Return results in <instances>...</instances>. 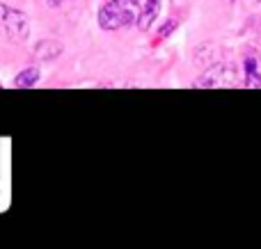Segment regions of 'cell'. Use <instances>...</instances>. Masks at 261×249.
Masks as SVG:
<instances>
[{"mask_svg": "<svg viewBox=\"0 0 261 249\" xmlns=\"http://www.w3.org/2000/svg\"><path fill=\"white\" fill-rule=\"evenodd\" d=\"M140 0H106L99 9V27L101 30H122V27L138 25Z\"/></svg>", "mask_w": 261, "mask_h": 249, "instance_id": "cell-1", "label": "cell"}, {"mask_svg": "<svg viewBox=\"0 0 261 249\" xmlns=\"http://www.w3.org/2000/svg\"><path fill=\"white\" fill-rule=\"evenodd\" d=\"M0 27L12 44H25L30 39V18L5 3H0Z\"/></svg>", "mask_w": 261, "mask_h": 249, "instance_id": "cell-2", "label": "cell"}, {"mask_svg": "<svg viewBox=\"0 0 261 249\" xmlns=\"http://www.w3.org/2000/svg\"><path fill=\"white\" fill-rule=\"evenodd\" d=\"M236 82H239L236 67H231L227 62H216L195 80L193 87H199V89H220V87H234Z\"/></svg>", "mask_w": 261, "mask_h": 249, "instance_id": "cell-3", "label": "cell"}, {"mask_svg": "<svg viewBox=\"0 0 261 249\" xmlns=\"http://www.w3.org/2000/svg\"><path fill=\"white\" fill-rule=\"evenodd\" d=\"M161 7H163V0H147L140 9V16H138V30L140 32H149L153 27V23L158 21L161 16Z\"/></svg>", "mask_w": 261, "mask_h": 249, "instance_id": "cell-4", "label": "cell"}, {"mask_svg": "<svg viewBox=\"0 0 261 249\" xmlns=\"http://www.w3.org/2000/svg\"><path fill=\"white\" fill-rule=\"evenodd\" d=\"M64 46L60 44L58 39H41L35 44V48H32V53H35L37 59H41V62H53V59H58L60 55H62Z\"/></svg>", "mask_w": 261, "mask_h": 249, "instance_id": "cell-5", "label": "cell"}, {"mask_svg": "<svg viewBox=\"0 0 261 249\" xmlns=\"http://www.w3.org/2000/svg\"><path fill=\"white\" fill-rule=\"evenodd\" d=\"M39 82V69L37 67H28L14 78V85L21 87V89H28V87H35Z\"/></svg>", "mask_w": 261, "mask_h": 249, "instance_id": "cell-6", "label": "cell"}, {"mask_svg": "<svg viewBox=\"0 0 261 249\" xmlns=\"http://www.w3.org/2000/svg\"><path fill=\"white\" fill-rule=\"evenodd\" d=\"M181 25V21L176 16H172V18H167L165 23H163L161 27H158V32H156V37H153V44H161V41H165L167 37L172 35V32L176 30V27Z\"/></svg>", "mask_w": 261, "mask_h": 249, "instance_id": "cell-7", "label": "cell"}, {"mask_svg": "<svg viewBox=\"0 0 261 249\" xmlns=\"http://www.w3.org/2000/svg\"><path fill=\"white\" fill-rule=\"evenodd\" d=\"M64 3H69V0H46V5H48V7H62Z\"/></svg>", "mask_w": 261, "mask_h": 249, "instance_id": "cell-8", "label": "cell"}, {"mask_svg": "<svg viewBox=\"0 0 261 249\" xmlns=\"http://www.w3.org/2000/svg\"><path fill=\"white\" fill-rule=\"evenodd\" d=\"M254 3H261V0H254Z\"/></svg>", "mask_w": 261, "mask_h": 249, "instance_id": "cell-9", "label": "cell"}]
</instances>
